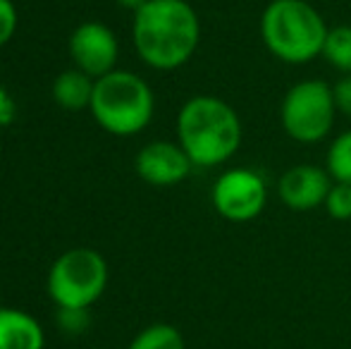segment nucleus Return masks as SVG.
<instances>
[{
  "label": "nucleus",
  "mask_w": 351,
  "mask_h": 349,
  "mask_svg": "<svg viewBox=\"0 0 351 349\" xmlns=\"http://www.w3.org/2000/svg\"><path fill=\"white\" fill-rule=\"evenodd\" d=\"M337 106L332 86L323 80H304L285 93L280 122L296 144H320L332 132Z\"/></svg>",
  "instance_id": "39448f33"
},
{
  "label": "nucleus",
  "mask_w": 351,
  "mask_h": 349,
  "mask_svg": "<svg viewBox=\"0 0 351 349\" xmlns=\"http://www.w3.org/2000/svg\"><path fill=\"white\" fill-rule=\"evenodd\" d=\"M239 112L217 96H194L177 115V144L186 151L194 168H217L241 146Z\"/></svg>",
  "instance_id": "f03ea898"
},
{
  "label": "nucleus",
  "mask_w": 351,
  "mask_h": 349,
  "mask_svg": "<svg viewBox=\"0 0 351 349\" xmlns=\"http://www.w3.org/2000/svg\"><path fill=\"white\" fill-rule=\"evenodd\" d=\"M325 170H328L335 182L351 184V130L335 136V141L328 149Z\"/></svg>",
  "instance_id": "2eb2a0df"
},
{
  "label": "nucleus",
  "mask_w": 351,
  "mask_h": 349,
  "mask_svg": "<svg viewBox=\"0 0 351 349\" xmlns=\"http://www.w3.org/2000/svg\"><path fill=\"white\" fill-rule=\"evenodd\" d=\"M328 22L308 0H273L261 14V41L287 65H306L323 56Z\"/></svg>",
  "instance_id": "7ed1b4c3"
},
{
  "label": "nucleus",
  "mask_w": 351,
  "mask_h": 349,
  "mask_svg": "<svg viewBox=\"0 0 351 349\" xmlns=\"http://www.w3.org/2000/svg\"><path fill=\"white\" fill-rule=\"evenodd\" d=\"M88 323H91L88 309L58 306V326H60V330L67 333V335H82L88 328Z\"/></svg>",
  "instance_id": "f3484780"
},
{
  "label": "nucleus",
  "mask_w": 351,
  "mask_h": 349,
  "mask_svg": "<svg viewBox=\"0 0 351 349\" xmlns=\"http://www.w3.org/2000/svg\"><path fill=\"white\" fill-rule=\"evenodd\" d=\"M325 210L332 220H351V184L332 182L330 194L325 199Z\"/></svg>",
  "instance_id": "dca6fc26"
},
{
  "label": "nucleus",
  "mask_w": 351,
  "mask_h": 349,
  "mask_svg": "<svg viewBox=\"0 0 351 349\" xmlns=\"http://www.w3.org/2000/svg\"><path fill=\"white\" fill-rule=\"evenodd\" d=\"M46 335L32 313L0 306V349H43Z\"/></svg>",
  "instance_id": "9b49d317"
},
{
  "label": "nucleus",
  "mask_w": 351,
  "mask_h": 349,
  "mask_svg": "<svg viewBox=\"0 0 351 349\" xmlns=\"http://www.w3.org/2000/svg\"><path fill=\"white\" fill-rule=\"evenodd\" d=\"M117 3H120L122 8L132 10V12H136V10H139V8H143V5H146L148 0H117Z\"/></svg>",
  "instance_id": "412c9836"
},
{
  "label": "nucleus",
  "mask_w": 351,
  "mask_h": 349,
  "mask_svg": "<svg viewBox=\"0 0 351 349\" xmlns=\"http://www.w3.org/2000/svg\"><path fill=\"white\" fill-rule=\"evenodd\" d=\"M332 177L318 165H294L285 170L278 182L280 201L291 210H311L325 206L332 186Z\"/></svg>",
  "instance_id": "9d476101"
},
{
  "label": "nucleus",
  "mask_w": 351,
  "mask_h": 349,
  "mask_svg": "<svg viewBox=\"0 0 351 349\" xmlns=\"http://www.w3.org/2000/svg\"><path fill=\"white\" fill-rule=\"evenodd\" d=\"M330 65L342 75H351V27L349 24H339V27H330L328 38H325L323 56Z\"/></svg>",
  "instance_id": "ddd939ff"
},
{
  "label": "nucleus",
  "mask_w": 351,
  "mask_h": 349,
  "mask_svg": "<svg viewBox=\"0 0 351 349\" xmlns=\"http://www.w3.org/2000/svg\"><path fill=\"white\" fill-rule=\"evenodd\" d=\"M14 115H17V106H14L12 93H10L5 86H0V127L12 125Z\"/></svg>",
  "instance_id": "aec40b11"
},
{
  "label": "nucleus",
  "mask_w": 351,
  "mask_h": 349,
  "mask_svg": "<svg viewBox=\"0 0 351 349\" xmlns=\"http://www.w3.org/2000/svg\"><path fill=\"white\" fill-rule=\"evenodd\" d=\"M96 349H103V347H96Z\"/></svg>",
  "instance_id": "4be33fe9"
},
{
  "label": "nucleus",
  "mask_w": 351,
  "mask_h": 349,
  "mask_svg": "<svg viewBox=\"0 0 351 349\" xmlns=\"http://www.w3.org/2000/svg\"><path fill=\"white\" fill-rule=\"evenodd\" d=\"M127 349H186L184 337L170 323H153L143 328Z\"/></svg>",
  "instance_id": "4468645a"
},
{
  "label": "nucleus",
  "mask_w": 351,
  "mask_h": 349,
  "mask_svg": "<svg viewBox=\"0 0 351 349\" xmlns=\"http://www.w3.org/2000/svg\"><path fill=\"white\" fill-rule=\"evenodd\" d=\"M132 36L148 67L172 72L194 58L201 41V22L186 0H148L134 12Z\"/></svg>",
  "instance_id": "f257e3e1"
},
{
  "label": "nucleus",
  "mask_w": 351,
  "mask_h": 349,
  "mask_svg": "<svg viewBox=\"0 0 351 349\" xmlns=\"http://www.w3.org/2000/svg\"><path fill=\"white\" fill-rule=\"evenodd\" d=\"M108 287V263L96 249H70L48 273V294L58 306L88 309Z\"/></svg>",
  "instance_id": "423d86ee"
},
{
  "label": "nucleus",
  "mask_w": 351,
  "mask_h": 349,
  "mask_svg": "<svg viewBox=\"0 0 351 349\" xmlns=\"http://www.w3.org/2000/svg\"><path fill=\"white\" fill-rule=\"evenodd\" d=\"M335 93V106H337V112L351 117V75H344L337 84L332 86Z\"/></svg>",
  "instance_id": "6ab92c4d"
},
{
  "label": "nucleus",
  "mask_w": 351,
  "mask_h": 349,
  "mask_svg": "<svg viewBox=\"0 0 351 349\" xmlns=\"http://www.w3.org/2000/svg\"><path fill=\"white\" fill-rule=\"evenodd\" d=\"M191 158L175 141H151L136 156V175L153 186H172L189 177Z\"/></svg>",
  "instance_id": "1a4fd4ad"
},
{
  "label": "nucleus",
  "mask_w": 351,
  "mask_h": 349,
  "mask_svg": "<svg viewBox=\"0 0 351 349\" xmlns=\"http://www.w3.org/2000/svg\"><path fill=\"white\" fill-rule=\"evenodd\" d=\"M93 86H96L93 77L72 67V70L60 72L58 80L53 82V98L65 110H84L91 106Z\"/></svg>",
  "instance_id": "f8f14e48"
},
{
  "label": "nucleus",
  "mask_w": 351,
  "mask_h": 349,
  "mask_svg": "<svg viewBox=\"0 0 351 349\" xmlns=\"http://www.w3.org/2000/svg\"><path fill=\"white\" fill-rule=\"evenodd\" d=\"M268 184L251 168L225 170L213 184V206L230 223H251L265 210Z\"/></svg>",
  "instance_id": "0eeeda50"
},
{
  "label": "nucleus",
  "mask_w": 351,
  "mask_h": 349,
  "mask_svg": "<svg viewBox=\"0 0 351 349\" xmlns=\"http://www.w3.org/2000/svg\"><path fill=\"white\" fill-rule=\"evenodd\" d=\"M117 56H120L117 36L103 22H84L72 32L70 58L74 60V67L93 80H101L103 75L115 70Z\"/></svg>",
  "instance_id": "6e6552de"
},
{
  "label": "nucleus",
  "mask_w": 351,
  "mask_h": 349,
  "mask_svg": "<svg viewBox=\"0 0 351 349\" xmlns=\"http://www.w3.org/2000/svg\"><path fill=\"white\" fill-rule=\"evenodd\" d=\"M88 108L106 132L115 136H132L151 125L156 98H153V88L139 75L112 70L96 80Z\"/></svg>",
  "instance_id": "20e7f679"
},
{
  "label": "nucleus",
  "mask_w": 351,
  "mask_h": 349,
  "mask_svg": "<svg viewBox=\"0 0 351 349\" xmlns=\"http://www.w3.org/2000/svg\"><path fill=\"white\" fill-rule=\"evenodd\" d=\"M17 32V8L12 0H0V48L12 41Z\"/></svg>",
  "instance_id": "a211bd4d"
}]
</instances>
